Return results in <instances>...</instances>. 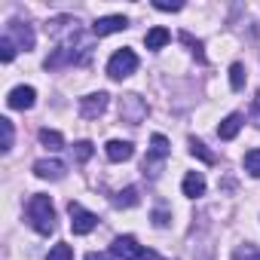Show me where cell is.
Masks as SVG:
<instances>
[{
  "mask_svg": "<svg viewBox=\"0 0 260 260\" xmlns=\"http://www.w3.org/2000/svg\"><path fill=\"white\" fill-rule=\"evenodd\" d=\"M113 205H116V208H132V205H138V190H135V187L119 190V193L113 196Z\"/></svg>",
  "mask_w": 260,
  "mask_h": 260,
  "instance_id": "cell-17",
  "label": "cell"
},
{
  "mask_svg": "<svg viewBox=\"0 0 260 260\" xmlns=\"http://www.w3.org/2000/svg\"><path fill=\"white\" fill-rule=\"evenodd\" d=\"M34 98H37V92H34L31 86H16V89L10 92L7 104H10L13 110H28V107H34Z\"/></svg>",
  "mask_w": 260,
  "mask_h": 260,
  "instance_id": "cell-9",
  "label": "cell"
},
{
  "mask_svg": "<svg viewBox=\"0 0 260 260\" xmlns=\"http://www.w3.org/2000/svg\"><path fill=\"white\" fill-rule=\"evenodd\" d=\"M239 128H242V113H230V116L220 119L217 135H220V141H233V138L239 135Z\"/></svg>",
  "mask_w": 260,
  "mask_h": 260,
  "instance_id": "cell-14",
  "label": "cell"
},
{
  "mask_svg": "<svg viewBox=\"0 0 260 260\" xmlns=\"http://www.w3.org/2000/svg\"><path fill=\"white\" fill-rule=\"evenodd\" d=\"M128 28V19L125 16H104L92 25V34L95 37H107V34H116V31H125Z\"/></svg>",
  "mask_w": 260,
  "mask_h": 260,
  "instance_id": "cell-7",
  "label": "cell"
},
{
  "mask_svg": "<svg viewBox=\"0 0 260 260\" xmlns=\"http://www.w3.org/2000/svg\"><path fill=\"white\" fill-rule=\"evenodd\" d=\"M135 68H138V55H135L132 49H116V52L110 55V61H107V74H110L113 80L132 77Z\"/></svg>",
  "mask_w": 260,
  "mask_h": 260,
  "instance_id": "cell-3",
  "label": "cell"
},
{
  "mask_svg": "<svg viewBox=\"0 0 260 260\" xmlns=\"http://www.w3.org/2000/svg\"><path fill=\"white\" fill-rule=\"evenodd\" d=\"M68 211H71V230H74V236H89L98 226V214L86 211L80 202H71Z\"/></svg>",
  "mask_w": 260,
  "mask_h": 260,
  "instance_id": "cell-4",
  "label": "cell"
},
{
  "mask_svg": "<svg viewBox=\"0 0 260 260\" xmlns=\"http://www.w3.org/2000/svg\"><path fill=\"white\" fill-rule=\"evenodd\" d=\"M181 190H184V196H187V199L202 196V193H205V178H202V172H187V175H184Z\"/></svg>",
  "mask_w": 260,
  "mask_h": 260,
  "instance_id": "cell-13",
  "label": "cell"
},
{
  "mask_svg": "<svg viewBox=\"0 0 260 260\" xmlns=\"http://www.w3.org/2000/svg\"><path fill=\"white\" fill-rule=\"evenodd\" d=\"M153 223H156V226H166V223H169V214H166V211H153Z\"/></svg>",
  "mask_w": 260,
  "mask_h": 260,
  "instance_id": "cell-28",
  "label": "cell"
},
{
  "mask_svg": "<svg viewBox=\"0 0 260 260\" xmlns=\"http://www.w3.org/2000/svg\"><path fill=\"white\" fill-rule=\"evenodd\" d=\"M86 260H113V254H101V251H92V254H86Z\"/></svg>",
  "mask_w": 260,
  "mask_h": 260,
  "instance_id": "cell-29",
  "label": "cell"
},
{
  "mask_svg": "<svg viewBox=\"0 0 260 260\" xmlns=\"http://www.w3.org/2000/svg\"><path fill=\"white\" fill-rule=\"evenodd\" d=\"M110 254H113L116 260H162L156 251L141 248L132 236H116L113 245H110Z\"/></svg>",
  "mask_w": 260,
  "mask_h": 260,
  "instance_id": "cell-2",
  "label": "cell"
},
{
  "mask_svg": "<svg viewBox=\"0 0 260 260\" xmlns=\"http://www.w3.org/2000/svg\"><path fill=\"white\" fill-rule=\"evenodd\" d=\"M74 153H77V162H86V159L92 156V144H89V141H77V144H74Z\"/></svg>",
  "mask_w": 260,
  "mask_h": 260,
  "instance_id": "cell-24",
  "label": "cell"
},
{
  "mask_svg": "<svg viewBox=\"0 0 260 260\" xmlns=\"http://www.w3.org/2000/svg\"><path fill=\"white\" fill-rule=\"evenodd\" d=\"M230 86H233L236 92L245 86V68H242L239 61H236V64H230Z\"/></svg>",
  "mask_w": 260,
  "mask_h": 260,
  "instance_id": "cell-21",
  "label": "cell"
},
{
  "mask_svg": "<svg viewBox=\"0 0 260 260\" xmlns=\"http://www.w3.org/2000/svg\"><path fill=\"white\" fill-rule=\"evenodd\" d=\"M40 144L49 147V150H61L64 138H61V132H55V128H40Z\"/></svg>",
  "mask_w": 260,
  "mask_h": 260,
  "instance_id": "cell-16",
  "label": "cell"
},
{
  "mask_svg": "<svg viewBox=\"0 0 260 260\" xmlns=\"http://www.w3.org/2000/svg\"><path fill=\"white\" fill-rule=\"evenodd\" d=\"M169 153H172L169 138H166V135H153V138H150V156L144 159V172H147V169H153V162H156V159H166Z\"/></svg>",
  "mask_w": 260,
  "mask_h": 260,
  "instance_id": "cell-11",
  "label": "cell"
},
{
  "mask_svg": "<svg viewBox=\"0 0 260 260\" xmlns=\"http://www.w3.org/2000/svg\"><path fill=\"white\" fill-rule=\"evenodd\" d=\"M190 153H193V156H199L205 166H211V162H214V153H208V150H205V144H202V141H196V138L190 141Z\"/></svg>",
  "mask_w": 260,
  "mask_h": 260,
  "instance_id": "cell-22",
  "label": "cell"
},
{
  "mask_svg": "<svg viewBox=\"0 0 260 260\" xmlns=\"http://www.w3.org/2000/svg\"><path fill=\"white\" fill-rule=\"evenodd\" d=\"M7 37H10L13 43H19L22 49H34V31H31L28 25H22V22H13Z\"/></svg>",
  "mask_w": 260,
  "mask_h": 260,
  "instance_id": "cell-12",
  "label": "cell"
},
{
  "mask_svg": "<svg viewBox=\"0 0 260 260\" xmlns=\"http://www.w3.org/2000/svg\"><path fill=\"white\" fill-rule=\"evenodd\" d=\"M233 260H260V248L251 245V242H245V245H239L233 251Z\"/></svg>",
  "mask_w": 260,
  "mask_h": 260,
  "instance_id": "cell-19",
  "label": "cell"
},
{
  "mask_svg": "<svg viewBox=\"0 0 260 260\" xmlns=\"http://www.w3.org/2000/svg\"><path fill=\"white\" fill-rule=\"evenodd\" d=\"M34 175L43 181H61L64 178V162L61 159H37L34 162Z\"/></svg>",
  "mask_w": 260,
  "mask_h": 260,
  "instance_id": "cell-8",
  "label": "cell"
},
{
  "mask_svg": "<svg viewBox=\"0 0 260 260\" xmlns=\"http://www.w3.org/2000/svg\"><path fill=\"white\" fill-rule=\"evenodd\" d=\"M159 13H178V10H184V4H178V0H175V4H169V0H156V4H153Z\"/></svg>",
  "mask_w": 260,
  "mask_h": 260,
  "instance_id": "cell-26",
  "label": "cell"
},
{
  "mask_svg": "<svg viewBox=\"0 0 260 260\" xmlns=\"http://www.w3.org/2000/svg\"><path fill=\"white\" fill-rule=\"evenodd\" d=\"M119 116L128 122V125H138L144 116H147V101L138 98V95H125L119 101Z\"/></svg>",
  "mask_w": 260,
  "mask_h": 260,
  "instance_id": "cell-5",
  "label": "cell"
},
{
  "mask_svg": "<svg viewBox=\"0 0 260 260\" xmlns=\"http://www.w3.org/2000/svg\"><path fill=\"white\" fill-rule=\"evenodd\" d=\"M169 40H172V34H169L166 28H159V25H156V28H150V31L144 34V43H147V49H162Z\"/></svg>",
  "mask_w": 260,
  "mask_h": 260,
  "instance_id": "cell-15",
  "label": "cell"
},
{
  "mask_svg": "<svg viewBox=\"0 0 260 260\" xmlns=\"http://www.w3.org/2000/svg\"><path fill=\"white\" fill-rule=\"evenodd\" d=\"M107 92H92V95H86V98H80V113L86 116V119H95V116H101L104 110H107Z\"/></svg>",
  "mask_w": 260,
  "mask_h": 260,
  "instance_id": "cell-6",
  "label": "cell"
},
{
  "mask_svg": "<svg viewBox=\"0 0 260 260\" xmlns=\"http://www.w3.org/2000/svg\"><path fill=\"white\" fill-rule=\"evenodd\" d=\"M46 260H74V248L64 245V242H58V245L46 254Z\"/></svg>",
  "mask_w": 260,
  "mask_h": 260,
  "instance_id": "cell-20",
  "label": "cell"
},
{
  "mask_svg": "<svg viewBox=\"0 0 260 260\" xmlns=\"http://www.w3.org/2000/svg\"><path fill=\"white\" fill-rule=\"evenodd\" d=\"M0 58H4L7 64L16 58V43H13L10 37H4V40H0Z\"/></svg>",
  "mask_w": 260,
  "mask_h": 260,
  "instance_id": "cell-23",
  "label": "cell"
},
{
  "mask_svg": "<svg viewBox=\"0 0 260 260\" xmlns=\"http://www.w3.org/2000/svg\"><path fill=\"white\" fill-rule=\"evenodd\" d=\"M104 153H107L110 162H128L135 156V147H132V141H107Z\"/></svg>",
  "mask_w": 260,
  "mask_h": 260,
  "instance_id": "cell-10",
  "label": "cell"
},
{
  "mask_svg": "<svg viewBox=\"0 0 260 260\" xmlns=\"http://www.w3.org/2000/svg\"><path fill=\"white\" fill-rule=\"evenodd\" d=\"M0 128H4V150H10L13 147V122L4 116V119H0Z\"/></svg>",
  "mask_w": 260,
  "mask_h": 260,
  "instance_id": "cell-25",
  "label": "cell"
},
{
  "mask_svg": "<svg viewBox=\"0 0 260 260\" xmlns=\"http://www.w3.org/2000/svg\"><path fill=\"white\" fill-rule=\"evenodd\" d=\"M181 40H184V43H187V46H190V49L196 52V58H199V61H205V55H202V43H196V40H193L190 34H181Z\"/></svg>",
  "mask_w": 260,
  "mask_h": 260,
  "instance_id": "cell-27",
  "label": "cell"
},
{
  "mask_svg": "<svg viewBox=\"0 0 260 260\" xmlns=\"http://www.w3.org/2000/svg\"><path fill=\"white\" fill-rule=\"evenodd\" d=\"M25 214H28V223H31L40 236H49V233L55 230V208H52V199H49V196L34 193V196L28 199Z\"/></svg>",
  "mask_w": 260,
  "mask_h": 260,
  "instance_id": "cell-1",
  "label": "cell"
},
{
  "mask_svg": "<svg viewBox=\"0 0 260 260\" xmlns=\"http://www.w3.org/2000/svg\"><path fill=\"white\" fill-rule=\"evenodd\" d=\"M245 172L251 178H260V147H254V150L245 153Z\"/></svg>",
  "mask_w": 260,
  "mask_h": 260,
  "instance_id": "cell-18",
  "label": "cell"
}]
</instances>
